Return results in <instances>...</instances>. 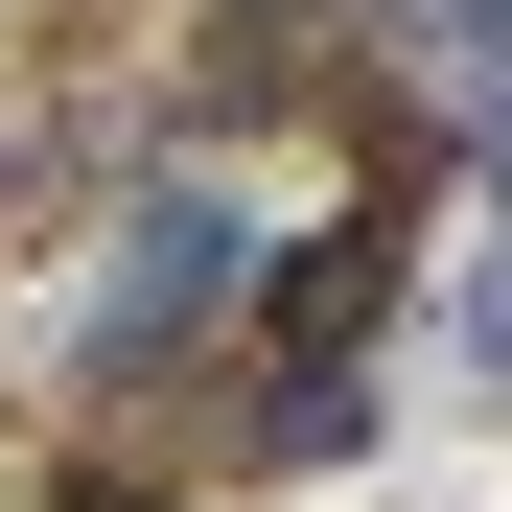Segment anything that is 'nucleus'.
<instances>
[{
    "mask_svg": "<svg viewBox=\"0 0 512 512\" xmlns=\"http://www.w3.org/2000/svg\"><path fill=\"white\" fill-rule=\"evenodd\" d=\"M210 303H233V210H210V187H163V210H140V256H117V303H94V350L140 373L163 326H210Z\"/></svg>",
    "mask_w": 512,
    "mask_h": 512,
    "instance_id": "nucleus-2",
    "label": "nucleus"
},
{
    "mask_svg": "<svg viewBox=\"0 0 512 512\" xmlns=\"http://www.w3.org/2000/svg\"><path fill=\"white\" fill-rule=\"evenodd\" d=\"M466 396H489V419H512V280H489V303H466Z\"/></svg>",
    "mask_w": 512,
    "mask_h": 512,
    "instance_id": "nucleus-4",
    "label": "nucleus"
},
{
    "mask_svg": "<svg viewBox=\"0 0 512 512\" xmlns=\"http://www.w3.org/2000/svg\"><path fill=\"white\" fill-rule=\"evenodd\" d=\"M47 512H163V489H117V466H70V489H47Z\"/></svg>",
    "mask_w": 512,
    "mask_h": 512,
    "instance_id": "nucleus-5",
    "label": "nucleus"
},
{
    "mask_svg": "<svg viewBox=\"0 0 512 512\" xmlns=\"http://www.w3.org/2000/svg\"><path fill=\"white\" fill-rule=\"evenodd\" d=\"M396 210H419V163H373V187H350V210H326V233L280 256V280H256V326H280V373H350V350H373V326H396V256H419Z\"/></svg>",
    "mask_w": 512,
    "mask_h": 512,
    "instance_id": "nucleus-1",
    "label": "nucleus"
},
{
    "mask_svg": "<svg viewBox=\"0 0 512 512\" xmlns=\"http://www.w3.org/2000/svg\"><path fill=\"white\" fill-rule=\"evenodd\" d=\"M396 24L443 47V70H489V94H512V0H396Z\"/></svg>",
    "mask_w": 512,
    "mask_h": 512,
    "instance_id": "nucleus-3",
    "label": "nucleus"
}]
</instances>
